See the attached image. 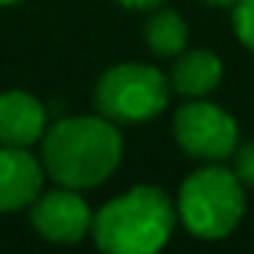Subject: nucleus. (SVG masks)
Here are the masks:
<instances>
[{"label": "nucleus", "mask_w": 254, "mask_h": 254, "mask_svg": "<svg viewBox=\"0 0 254 254\" xmlns=\"http://www.w3.org/2000/svg\"><path fill=\"white\" fill-rule=\"evenodd\" d=\"M44 167L66 189H93L121 167L123 137L104 115H74L52 123L41 145Z\"/></svg>", "instance_id": "nucleus-1"}, {"label": "nucleus", "mask_w": 254, "mask_h": 254, "mask_svg": "<svg viewBox=\"0 0 254 254\" xmlns=\"http://www.w3.org/2000/svg\"><path fill=\"white\" fill-rule=\"evenodd\" d=\"M178 208L159 186L139 183L93 213V241L107 254H153L172 238Z\"/></svg>", "instance_id": "nucleus-2"}, {"label": "nucleus", "mask_w": 254, "mask_h": 254, "mask_svg": "<svg viewBox=\"0 0 254 254\" xmlns=\"http://www.w3.org/2000/svg\"><path fill=\"white\" fill-rule=\"evenodd\" d=\"M175 208L186 232L199 241H221L243 221L246 186L235 170L219 161H205V167L183 178Z\"/></svg>", "instance_id": "nucleus-3"}, {"label": "nucleus", "mask_w": 254, "mask_h": 254, "mask_svg": "<svg viewBox=\"0 0 254 254\" xmlns=\"http://www.w3.org/2000/svg\"><path fill=\"white\" fill-rule=\"evenodd\" d=\"M170 77L148 63H118L99 77L93 104L112 123H148L167 110Z\"/></svg>", "instance_id": "nucleus-4"}, {"label": "nucleus", "mask_w": 254, "mask_h": 254, "mask_svg": "<svg viewBox=\"0 0 254 254\" xmlns=\"http://www.w3.org/2000/svg\"><path fill=\"white\" fill-rule=\"evenodd\" d=\"M178 148L197 161H224L241 145L235 118L213 101H183L172 118Z\"/></svg>", "instance_id": "nucleus-5"}, {"label": "nucleus", "mask_w": 254, "mask_h": 254, "mask_svg": "<svg viewBox=\"0 0 254 254\" xmlns=\"http://www.w3.org/2000/svg\"><path fill=\"white\" fill-rule=\"evenodd\" d=\"M30 221L36 232L52 243H79L93 227V210L77 194V189L63 186L36 197Z\"/></svg>", "instance_id": "nucleus-6"}, {"label": "nucleus", "mask_w": 254, "mask_h": 254, "mask_svg": "<svg viewBox=\"0 0 254 254\" xmlns=\"http://www.w3.org/2000/svg\"><path fill=\"white\" fill-rule=\"evenodd\" d=\"M44 183V170L28 148H0V213H14L36 202Z\"/></svg>", "instance_id": "nucleus-7"}, {"label": "nucleus", "mask_w": 254, "mask_h": 254, "mask_svg": "<svg viewBox=\"0 0 254 254\" xmlns=\"http://www.w3.org/2000/svg\"><path fill=\"white\" fill-rule=\"evenodd\" d=\"M47 131V110L25 90L0 93V145L28 148Z\"/></svg>", "instance_id": "nucleus-8"}, {"label": "nucleus", "mask_w": 254, "mask_h": 254, "mask_svg": "<svg viewBox=\"0 0 254 254\" xmlns=\"http://www.w3.org/2000/svg\"><path fill=\"white\" fill-rule=\"evenodd\" d=\"M224 77L221 58L210 50H183L170 68V88L183 99H205Z\"/></svg>", "instance_id": "nucleus-9"}, {"label": "nucleus", "mask_w": 254, "mask_h": 254, "mask_svg": "<svg viewBox=\"0 0 254 254\" xmlns=\"http://www.w3.org/2000/svg\"><path fill=\"white\" fill-rule=\"evenodd\" d=\"M189 25L172 8H153L145 22V44L159 58H175L186 50Z\"/></svg>", "instance_id": "nucleus-10"}, {"label": "nucleus", "mask_w": 254, "mask_h": 254, "mask_svg": "<svg viewBox=\"0 0 254 254\" xmlns=\"http://www.w3.org/2000/svg\"><path fill=\"white\" fill-rule=\"evenodd\" d=\"M232 30H235L238 41L254 52V0H238L232 6Z\"/></svg>", "instance_id": "nucleus-11"}, {"label": "nucleus", "mask_w": 254, "mask_h": 254, "mask_svg": "<svg viewBox=\"0 0 254 254\" xmlns=\"http://www.w3.org/2000/svg\"><path fill=\"white\" fill-rule=\"evenodd\" d=\"M232 170L241 178L243 186L254 189V139L238 145L235 153H232Z\"/></svg>", "instance_id": "nucleus-12"}, {"label": "nucleus", "mask_w": 254, "mask_h": 254, "mask_svg": "<svg viewBox=\"0 0 254 254\" xmlns=\"http://www.w3.org/2000/svg\"><path fill=\"white\" fill-rule=\"evenodd\" d=\"M123 8H134V11H153V8L164 6V0H115Z\"/></svg>", "instance_id": "nucleus-13"}, {"label": "nucleus", "mask_w": 254, "mask_h": 254, "mask_svg": "<svg viewBox=\"0 0 254 254\" xmlns=\"http://www.w3.org/2000/svg\"><path fill=\"white\" fill-rule=\"evenodd\" d=\"M208 6H216V8H232L238 0H205Z\"/></svg>", "instance_id": "nucleus-14"}, {"label": "nucleus", "mask_w": 254, "mask_h": 254, "mask_svg": "<svg viewBox=\"0 0 254 254\" xmlns=\"http://www.w3.org/2000/svg\"><path fill=\"white\" fill-rule=\"evenodd\" d=\"M11 3H19V0H0V6H11Z\"/></svg>", "instance_id": "nucleus-15"}]
</instances>
